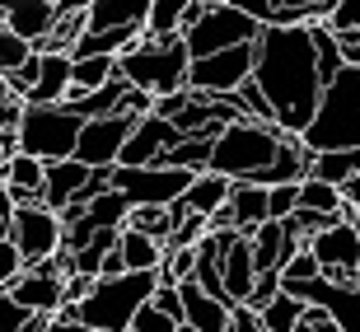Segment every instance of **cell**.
<instances>
[{"mask_svg": "<svg viewBox=\"0 0 360 332\" xmlns=\"http://www.w3.org/2000/svg\"><path fill=\"white\" fill-rule=\"evenodd\" d=\"M257 84L276 108L281 132L304 136L314 113L323 103V75H319V47L309 24H267L257 38Z\"/></svg>", "mask_w": 360, "mask_h": 332, "instance_id": "6da1fadb", "label": "cell"}, {"mask_svg": "<svg viewBox=\"0 0 360 332\" xmlns=\"http://www.w3.org/2000/svg\"><path fill=\"white\" fill-rule=\"evenodd\" d=\"M281 127L271 122H253V117H239L229 122L225 132L215 136V150H211V169L234 178V183H262L271 187V173H276L281 160V146H285Z\"/></svg>", "mask_w": 360, "mask_h": 332, "instance_id": "7a4b0ae2", "label": "cell"}, {"mask_svg": "<svg viewBox=\"0 0 360 332\" xmlns=\"http://www.w3.org/2000/svg\"><path fill=\"white\" fill-rule=\"evenodd\" d=\"M160 272H127V276H98L84 305H66L56 319H80L98 332H131L136 314L155 300Z\"/></svg>", "mask_w": 360, "mask_h": 332, "instance_id": "3957f363", "label": "cell"}, {"mask_svg": "<svg viewBox=\"0 0 360 332\" xmlns=\"http://www.w3.org/2000/svg\"><path fill=\"white\" fill-rule=\"evenodd\" d=\"M117 70L136 89L155 94V98H169V94L187 89V75H192V52H187V38H141L131 42L127 52L117 56Z\"/></svg>", "mask_w": 360, "mask_h": 332, "instance_id": "277c9868", "label": "cell"}, {"mask_svg": "<svg viewBox=\"0 0 360 332\" xmlns=\"http://www.w3.org/2000/svg\"><path fill=\"white\" fill-rule=\"evenodd\" d=\"M304 146L314 155L323 150H360V66H347L328 89L304 132Z\"/></svg>", "mask_w": 360, "mask_h": 332, "instance_id": "5b68a950", "label": "cell"}, {"mask_svg": "<svg viewBox=\"0 0 360 332\" xmlns=\"http://www.w3.org/2000/svg\"><path fill=\"white\" fill-rule=\"evenodd\" d=\"M84 136V117L70 103H28L24 122H19V150L42 164L75 160Z\"/></svg>", "mask_w": 360, "mask_h": 332, "instance_id": "8992f818", "label": "cell"}, {"mask_svg": "<svg viewBox=\"0 0 360 332\" xmlns=\"http://www.w3.org/2000/svg\"><path fill=\"white\" fill-rule=\"evenodd\" d=\"M262 28L253 14L234 10L225 0H192V24H187V52L192 61L197 56H211V52H229V47H243V42H257Z\"/></svg>", "mask_w": 360, "mask_h": 332, "instance_id": "52a82bcc", "label": "cell"}, {"mask_svg": "<svg viewBox=\"0 0 360 332\" xmlns=\"http://www.w3.org/2000/svg\"><path fill=\"white\" fill-rule=\"evenodd\" d=\"M253 75H257V42H243V47H229V52L197 56L187 84L197 94H206V98H229V94H239Z\"/></svg>", "mask_w": 360, "mask_h": 332, "instance_id": "ba28073f", "label": "cell"}, {"mask_svg": "<svg viewBox=\"0 0 360 332\" xmlns=\"http://www.w3.org/2000/svg\"><path fill=\"white\" fill-rule=\"evenodd\" d=\"M192 178H197V173H187V169H160V164H146V169L117 164V169H112V187H117L131 206H174L187 187H192Z\"/></svg>", "mask_w": 360, "mask_h": 332, "instance_id": "9c48e42d", "label": "cell"}, {"mask_svg": "<svg viewBox=\"0 0 360 332\" xmlns=\"http://www.w3.org/2000/svg\"><path fill=\"white\" fill-rule=\"evenodd\" d=\"M10 239L24 248L28 267H38V262H47V257H56V253L66 248V220H61L52 206L28 201V206H19V211H14Z\"/></svg>", "mask_w": 360, "mask_h": 332, "instance_id": "30bf717a", "label": "cell"}, {"mask_svg": "<svg viewBox=\"0 0 360 332\" xmlns=\"http://www.w3.org/2000/svg\"><path fill=\"white\" fill-rule=\"evenodd\" d=\"M131 113H112V117H94L84 122V136H80V150H75V160L89 164V169H117L122 164V150H127V141H131L136 132Z\"/></svg>", "mask_w": 360, "mask_h": 332, "instance_id": "8fae6325", "label": "cell"}, {"mask_svg": "<svg viewBox=\"0 0 360 332\" xmlns=\"http://www.w3.org/2000/svg\"><path fill=\"white\" fill-rule=\"evenodd\" d=\"M183 141V127L169 117H160V113H150V117L136 122L131 141H127V150H122V164H131V169H146V164H160L169 150Z\"/></svg>", "mask_w": 360, "mask_h": 332, "instance_id": "7c38bea8", "label": "cell"}, {"mask_svg": "<svg viewBox=\"0 0 360 332\" xmlns=\"http://www.w3.org/2000/svg\"><path fill=\"white\" fill-rule=\"evenodd\" d=\"M0 5L10 14V28L19 38H28L38 52L52 42L56 24H61V5H56V0H0Z\"/></svg>", "mask_w": 360, "mask_h": 332, "instance_id": "4fadbf2b", "label": "cell"}, {"mask_svg": "<svg viewBox=\"0 0 360 332\" xmlns=\"http://www.w3.org/2000/svg\"><path fill=\"white\" fill-rule=\"evenodd\" d=\"M300 300L328 309V319L337 323L342 332H360V286H337V281H314L300 290Z\"/></svg>", "mask_w": 360, "mask_h": 332, "instance_id": "5bb4252c", "label": "cell"}, {"mask_svg": "<svg viewBox=\"0 0 360 332\" xmlns=\"http://www.w3.org/2000/svg\"><path fill=\"white\" fill-rule=\"evenodd\" d=\"M309 248H314V257L323 262V276H328V272H360V229L351 225V220H337V225L328 229V234H319Z\"/></svg>", "mask_w": 360, "mask_h": 332, "instance_id": "9a60e30c", "label": "cell"}, {"mask_svg": "<svg viewBox=\"0 0 360 332\" xmlns=\"http://www.w3.org/2000/svg\"><path fill=\"white\" fill-rule=\"evenodd\" d=\"M183 323L197 328V332H229L234 328V305L206 295L197 281H187L183 286Z\"/></svg>", "mask_w": 360, "mask_h": 332, "instance_id": "2e32d148", "label": "cell"}, {"mask_svg": "<svg viewBox=\"0 0 360 332\" xmlns=\"http://www.w3.org/2000/svg\"><path fill=\"white\" fill-rule=\"evenodd\" d=\"M89 178H94V169H89V164H80V160L47 164V192H42V206H52V211L61 215L70 201L89 187Z\"/></svg>", "mask_w": 360, "mask_h": 332, "instance_id": "e0dca14e", "label": "cell"}, {"mask_svg": "<svg viewBox=\"0 0 360 332\" xmlns=\"http://www.w3.org/2000/svg\"><path fill=\"white\" fill-rule=\"evenodd\" d=\"M70 52H38V84L28 103H66L70 98Z\"/></svg>", "mask_w": 360, "mask_h": 332, "instance_id": "ac0fdd59", "label": "cell"}, {"mask_svg": "<svg viewBox=\"0 0 360 332\" xmlns=\"http://www.w3.org/2000/svg\"><path fill=\"white\" fill-rule=\"evenodd\" d=\"M229 206H234V225H239V234L248 239V234H257V229L271 220V187H262V183H234Z\"/></svg>", "mask_w": 360, "mask_h": 332, "instance_id": "d6986e66", "label": "cell"}, {"mask_svg": "<svg viewBox=\"0 0 360 332\" xmlns=\"http://www.w3.org/2000/svg\"><path fill=\"white\" fill-rule=\"evenodd\" d=\"M248 243H253V262H257V272H281V267H285L295 253H300V243L285 234V225H281V220H267V225L257 229V234H248Z\"/></svg>", "mask_w": 360, "mask_h": 332, "instance_id": "ffe728a7", "label": "cell"}, {"mask_svg": "<svg viewBox=\"0 0 360 332\" xmlns=\"http://www.w3.org/2000/svg\"><path fill=\"white\" fill-rule=\"evenodd\" d=\"M253 286H257V262H253V243L239 239L234 248H229L225 257V295H229V305L239 309L253 300Z\"/></svg>", "mask_w": 360, "mask_h": 332, "instance_id": "44dd1931", "label": "cell"}, {"mask_svg": "<svg viewBox=\"0 0 360 332\" xmlns=\"http://www.w3.org/2000/svg\"><path fill=\"white\" fill-rule=\"evenodd\" d=\"M229 197H234V178H225V173H215V169L197 173L192 187L183 192V201H187L192 215H215L220 206H229Z\"/></svg>", "mask_w": 360, "mask_h": 332, "instance_id": "7402d4cb", "label": "cell"}, {"mask_svg": "<svg viewBox=\"0 0 360 332\" xmlns=\"http://www.w3.org/2000/svg\"><path fill=\"white\" fill-rule=\"evenodd\" d=\"M155 0H94L89 28H146Z\"/></svg>", "mask_w": 360, "mask_h": 332, "instance_id": "603a6c76", "label": "cell"}, {"mask_svg": "<svg viewBox=\"0 0 360 332\" xmlns=\"http://www.w3.org/2000/svg\"><path fill=\"white\" fill-rule=\"evenodd\" d=\"M75 61V56H70ZM122 70H117V56H80L75 66H70V98H84V94L103 89V84H112ZM66 98V103H70Z\"/></svg>", "mask_w": 360, "mask_h": 332, "instance_id": "cb8c5ba5", "label": "cell"}, {"mask_svg": "<svg viewBox=\"0 0 360 332\" xmlns=\"http://www.w3.org/2000/svg\"><path fill=\"white\" fill-rule=\"evenodd\" d=\"M131 89H136V84L127 80V75H117V80L103 84V89L84 94V98H70V108H75L84 122H94V117H112V113H122V108H127V94H131Z\"/></svg>", "mask_w": 360, "mask_h": 332, "instance_id": "d4e9b609", "label": "cell"}, {"mask_svg": "<svg viewBox=\"0 0 360 332\" xmlns=\"http://www.w3.org/2000/svg\"><path fill=\"white\" fill-rule=\"evenodd\" d=\"M187 24H192V0H155L146 19V38H183Z\"/></svg>", "mask_w": 360, "mask_h": 332, "instance_id": "484cf974", "label": "cell"}, {"mask_svg": "<svg viewBox=\"0 0 360 332\" xmlns=\"http://www.w3.org/2000/svg\"><path fill=\"white\" fill-rule=\"evenodd\" d=\"M122 257H127V272H160L164 267V243L150 239V234H141V229H122Z\"/></svg>", "mask_w": 360, "mask_h": 332, "instance_id": "4316f807", "label": "cell"}, {"mask_svg": "<svg viewBox=\"0 0 360 332\" xmlns=\"http://www.w3.org/2000/svg\"><path fill=\"white\" fill-rule=\"evenodd\" d=\"M309 173L323 178V183H333V187H347L360 173V150H323V155H314Z\"/></svg>", "mask_w": 360, "mask_h": 332, "instance_id": "83f0119b", "label": "cell"}, {"mask_svg": "<svg viewBox=\"0 0 360 332\" xmlns=\"http://www.w3.org/2000/svg\"><path fill=\"white\" fill-rule=\"evenodd\" d=\"M300 206H309V211H323V215H337V220H347V197H342V187L323 183V178H314V173H309L304 183H300Z\"/></svg>", "mask_w": 360, "mask_h": 332, "instance_id": "f1b7e54d", "label": "cell"}, {"mask_svg": "<svg viewBox=\"0 0 360 332\" xmlns=\"http://www.w3.org/2000/svg\"><path fill=\"white\" fill-rule=\"evenodd\" d=\"M304 314H309V305H304V300H300V295L281 290L276 300H271V305L262 309V314H257V319H262V328H267V332H295V328H300V319H304Z\"/></svg>", "mask_w": 360, "mask_h": 332, "instance_id": "f546056e", "label": "cell"}, {"mask_svg": "<svg viewBox=\"0 0 360 332\" xmlns=\"http://www.w3.org/2000/svg\"><path fill=\"white\" fill-rule=\"evenodd\" d=\"M127 229H141V234H150V239H160L169 248V239H174V215H169V206H131Z\"/></svg>", "mask_w": 360, "mask_h": 332, "instance_id": "4dcf8cb0", "label": "cell"}, {"mask_svg": "<svg viewBox=\"0 0 360 332\" xmlns=\"http://www.w3.org/2000/svg\"><path fill=\"white\" fill-rule=\"evenodd\" d=\"M281 281H285V290L290 295H300L304 286H314V281H323V262L314 257V248H300L290 257V262L281 267Z\"/></svg>", "mask_w": 360, "mask_h": 332, "instance_id": "1f68e13d", "label": "cell"}, {"mask_svg": "<svg viewBox=\"0 0 360 332\" xmlns=\"http://www.w3.org/2000/svg\"><path fill=\"white\" fill-rule=\"evenodd\" d=\"M33 56H38V47L28 38H19L14 28H0V75H5V80H10L14 70H24Z\"/></svg>", "mask_w": 360, "mask_h": 332, "instance_id": "d6a6232c", "label": "cell"}, {"mask_svg": "<svg viewBox=\"0 0 360 332\" xmlns=\"http://www.w3.org/2000/svg\"><path fill=\"white\" fill-rule=\"evenodd\" d=\"M24 272H28V257H24V248H19V243H14L10 234H5V239H0V290H14Z\"/></svg>", "mask_w": 360, "mask_h": 332, "instance_id": "836d02e7", "label": "cell"}, {"mask_svg": "<svg viewBox=\"0 0 360 332\" xmlns=\"http://www.w3.org/2000/svg\"><path fill=\"white\" fill-rule=\"evenodd\" d=\"M24 113H28V98H24V94H14L10 84H0V136H5V132H19Z\"/></svg>", "mask_w": 360, "mask_h": 332, "instance_id": "e575fe53", "label": "cell"}, {"mask_svg": "<svg viewBox=\"0 0 360 332\" xmlns=\"http://www.w3.org/2000/svg\"><path fill=\"white\" fill-rule=\"evenodd\" d=\"M28 319H33V309L19 305L14 290H0V332H24Z\"/></svg>", "mask_w": 360, "mask_h": 332, "instance_id": "d590c367", "label": "cell"}, {"mask_svg": "<svg viewBox=\"0 0 360 332\" xmlns=\"http://www.w3.org/2000/svg\"><path fill=\"white\" fill-rule=\"evenodd\" d=\"M211 234V215H187L183 225L174 229V239H169V248H197L201 239Z\"/></svg>", "mask_w": 360, "mask_h": 332, "instance_id": "8d00e7d4", "label": "cell"}, {"mask_svg": "<svg viewBox=\"0 0 360 332\" xmlns=\"http://www.w3.org/2000/svg\"><path fill=\"white\" fill-rule=\"evenodd\" d=\"M178 328H183V323H178L174 314H164L155 300H150V305L136 314V323H131V332H178Z\"/></svg>", "mask_w": 360, "mask_h": 332, "instance_id": "74e56055", "label": "cell"}, {"mask_svg": "<svg viewBox=\"0 0 360 332\" xmlns=\"http://www.w3.org/2000/svg\"><path fill=\"white\" fill-rule=\"evenodd\" d=\"M323 24L333 28L337 38H351V33H360V0H342V5H337V10L323 19Z\"/></svg>", "mask_w": 360, "mask_h": 332, "instance_id": "f35d334b", "label": "cell"}, {"mask_svg": "<svg viewBox=\"0 0 360 332\" xmlns=\"http://www.w3.org/2000/svg\"><path fill=\"white\" fill-rule=\"evenodd\" d=\"M300 211V183H276L271 187V220H290Z\"/></svg>", "mask_w": 360, "mask_h": 332, "instance_id": "ab89813d", "label": "cell"}, {"mask_svg": "<svg viewBox=\"0 0 360 332\" xmlns=\"http://www.w3.org/2000/svg\"><path fill=\"white\" fill-rule=\"evenodd\" d=\"M281 290H285L281 272H257V286H253V300H248V309H257V314H262V309H267Z\"/></svg>", "mask_w": 360, "mask_h": 332, "instance_id": "60d3db41", "label": "cell"}, {"mask_svg": "<svg viewBox=\"0 0 360 332\" xmlns=\"http://www.w3.org/2000/svg\"><path fill=\"white\" fill-rule=\"evenodd\" d=\"M225 5H234V10H243V14H253L257 24H271V19H276V0H225Z\"/></svg>", "mask_w": 360, "mask_h": 332, "instance_id": "b9f144b4", "label": "cell"}, {"mask_svg": "<svg viewBox=\"0 0 360 332\" xmlns=\"http://www.w3.org/2000/svg\"><path fill=\"white\" fill-rule=\"evenodd\" d=\"M94 286H98V276H84V272H75V276L66 281V305H84L94 295Z\"/></svg>", "mask_w": 360, "mask_h": 332, "instance_id": "7bdbcfd3", "label": "cell"}, {"mask_svg": "<svg viewBox=\"0 0 360 332\" xmlns=\"http://www.w3.org/2000/svg\"><path fill=\"white\" fill-rule=\"evenodd\" d=\"M155 305L183 323V286H160V290H155Z\"/></svg>", "mask_w": 360, "mask_h": 332, "instance_id": "ee69618b", "label": "cell"}, {"mask_svg": "<svg viewBox=\"0 0 360 332\" xmlns=\"http://www.w3.org/2000/svg\"><path fill=\"white\" fill-rule=\"evenodd\" d=\"M103 276H127V257H122V248H112L103 257Z\"/></svg>", "mask_w": 360, "mask_h": 332, "instance_id": "f6af8a7d", "label": "cell"}, {"mask_svg": "<svg viewBox=\"0 0 360 332\" xmlns=\"http://www.w3.org/2000/svg\"><path fill=\"white\" fill-rule=\"evenodd\" d=\"M47 332H98V328H89V323H80V319H52Z\"/></svg>", "mask_w": 360, "mask_h": 332, "instance_id": "bcb514c9", "label": "cell"}, {"mask_svg": "<svg viewBox=\"0 0 360 332\" xmlns=\"http://www.w3.org/2000/svg\"><path fill=\"white\" fill-rule=\"evenodd\" d=\"M211 229H239L234 225V206H220V211L211 215Z\"/></svg>", "mask_w": 360, "mask_h": 332, "instance_id": "7dc6e473", "label": "cell"}, {"mask_svg": "<svg viewBox=\"0 0 360 332\" xmlns=\"http://www.w3.org/2000/svg\"><path fill=\"white\" fill-rule=\"evenodd\" d=\"M10 160H14V155L5 150V141H0V178H5V164H10Z\"/></svg>", "mask_w": 360, "mask_h": 332, "instance_id": "c3c4849f", "label": "cell"}, {"mask_svg": "<svg viewBox=\"0 0 360 332\" xmlns=\"http://www.w3.org/2000/svg\"><path fill=\"white\" fill-rule=\"evenodd\" d=\"M319 332H342V328H337V323H323V328Z\"/></svg>", "mask_w": 360, "mask_h": 332, "instance_id": "681fc988", "label": "cell"}, {"mask_svg": "<svg viewBox=\"0 0 360 332\" xmlns=\"http://www.w3.org/2000/svg\"><path fill=\"white\" fill-rule=\"evenodd\" d=\"M5 234H10V220H0V239H5Z\"/></svg>", "mask_w": 360, "mask_h": 332, "instance_id": "f907efd6", "label": "cell"}, {"mask_svg": "<svg viewBox=\"0 0 360 332\" xmlns=\"http://www.w3.org/2000/svg\"><path fill=\"white\" fill-rule=\"evenodd\" d=\"M178 332H197V328H187V323H183V328H178Z\"/></svg>", "mask_w": 360, "mask_h": 332, "instance_id": "816d5d0a", "label": "cell"}]
</instances>
